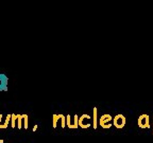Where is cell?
<instances>
[{
  "instance_id": "ba28073f",
  "label": "cell",
  "mask_w": 153,
  "mask_h": 143,
  "mask_svg": "<svg viewBox=\"0 0 153 143\" xmlns=\"http://www.w3.org/2000/svg\"><path fill=\"white\" fill-rule=\"evenodd\" d=\"M16 122H17V114H12V118H11V126H12V128L16 127Z\"/></svg>"
},
{
  "instance_id": "4fadbf2b",
  "label": "cell",
  "mask_w": 153,
  "mask_h": 143,
  "mask_svg": "<svg viewBox=\"0 0 153 143\" xmlns=\"http://www.w3.org/2000/svg\"><path fill=\"white\" fill-rule=\"evenodd\" d=\"M2 118H3V116L0 114V129H1V127H2Z\"/></svg>"
},
{
  "instance_id": "8992f818",
  "label": "cell",
  "mask_w": 153,
  "mask_h": 143,
  "mask_svg": "<svg viewBox=\"0 0 153 143\" xmlns=\"http://www.w3.org/2000/svg\"><path fill=\"white\" fill-rule=\"evenodd\" d=\"M11 118H12V114H7V117H5V120H4V122H3L2 127H1V129L7 128V127L9 126V123H10V122H11Z\"/></svg>"
},
{
  "instance_id": "5b68a950",
  "label": "cell",
  "mask_w": 153,
  "mask_h": 143,
  "mask_svg": "<svg viewBox=\"0 0 153 143\" xmlns=\"http://www.w3.org/2000/svg\"><path fill=\"white\" fill-rule=\"evenodd\" d=\"M138 125L141 128H149V116L147 114H141L138 118Z\"/></svg>"
},
{
  "instance_id": "6da1fadb",
  "label": "cell",
  "mask_w": 153,
  "mask_h": 143,
  "mask_svg": "<svg viewBox=\"0 0 153 143\" xmlns=\"http://www.w3.org/2000/svg\"><path fill=\"white\" fill-rule=\"evenodd\" d=\"M91 118L88 114H83L82 117L79 118V125L82 128H88L91 126Z\"/></svg>"
},
{
  "instance_id": "9c48e42d",
  "label": "cell",
  "mask_w": 153,
  "mask_h": 143,
  "mask_svg": "<svg viewBox=\"0 0 153 143\" xmlns=\"http://www.w3.org/2000/svg\"><path fill=\"white\" fill-rule=\"evenodd\" d=\"M28 116L27 114H22V125H24V128H28V124H29V121H28Z\"/></svg>"
},
{
  "instance_id": "277c9868",
  "label": "cell",
  "mask_w": 153,
  "mask_h": 143,
  "mask_svg": "<svg viewBox=\"0 0 153 143\" xmlns=\"http://www.w3.org/2000/svg\"><path fill=\"white\" fill-rule=\"evenodd\" d=\"M7 84H9V79L5 74L0 73V91L7 90Z\"/></svg>"
},
{
  "instance_id": "3957f363",
  "label": "cell",
  "mask_w": 153,
  "mask_h": 143,
  "mask_svg": "<svg viewBox=\"0 0 153 143\" xmlns=\"http://www.w3.org/2000/svg\"><path fill=\"white\" fill-rule=\"evenodd\" d=\"M124 124H126V118L123 114H117L114 118V125L117 128H122L124 126Z\"/></svg>"
},
{
  "instance_id": "7c38bea8",
  "label": "cell",
  "mask_w": 153,
  "mask_h": 143,
  "mask_svg": "<svg viewBox=\"0 0 153 143\" xmlns=\"http://www.w3.org/2000/svg\"><path fill=\"white\" fill-rule=\"evenodd\" d=\"M57 121H60V117H59V114H53V128H55L57 125Z\"/></svg>"
},
{
  "instance_id": "8fae6325",
  "label": "cell",
  "mask_w": 153,
  "mask_h": 143,
  "mask_svg": "<svg viewBox=\"0 0 153 143\" xmlns=\"http://www.w3.org/2000/svg\"><path fill=\"white\" fill-rule=\"evenodd\" d=\"M94 128H97V108L94 107Z\"/></svg>"
},
{
  "instance_id": "5bb4252c",
  "label": "cell",
  "mask_w": 153,
  "mask_h": 143,
  "mask_svg": "<svg viewBox=\"0 0 153 143\" xmlns=\"http://www.w3.org/2000/svg\"><path fill=\"white\" fill-rule=\"evenodd\" d=\"M36 129H37V125H35V126L33 127V131H35Z\"/></svg>"
},
{
  "instance_id": "30bf717a",
  "label": "cell",
  "mask_w": 153,
  "mask_h": 143,
  "mask_svg": "<svg viewBox=\"0 0 153 143\" xmlns=\"http://www.w3.org/2000/svg\"><path fill=\"white\" fill-rule=\"evenodd\" d=\"M59 117H60V121H61V126L64 128L66 126V117L63 116V114H59Z\"/></svg>"
},
{
  "instance_id": "52a82bcc",
  "label": "cell",
  "mask_w": 153,
  "mask_h": 143,
  "mask_svg": "<svg viewBox=\"0 0 153 143\" xmlns=\"http://www.w3.org/2000/svg\"><path fill=\"white\" fill-rule=\"evenodd\" d=\"M17 127H18V129H22L24 127V125H22V114H17Z\"/></svg>"
},
{
  "instance_id": "7a4b0ae2",
  "label": "cell",
  "mask_w": 153,
  "mask_h": 143,
  "mask_svg": "<svg viewBox=\"0 0 153 143\" xmlns=\"http://www.w3.org/2000/svg\"><path fill=\"white\" fill-rule=\"evenodd\" d=\"M112 123V117L110 114H103L100 119V125L103 128H110Z\"/></svg>"
}]
</instances>
